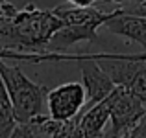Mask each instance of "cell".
I'll list each match as a JSON object with an SVG mask.
<instances>
[{
    "label": "cell",
    "instance_id": "cell-11",
    "mask_svg": "<svg viewBox=\"0 0 146 138\" xmlns=\"http://www.w3.org/2000/svg\"><path fill=\"white\" fill-rule=\"evenodd\" d=\"M118 57L122 59H129V61H144L146 63V52H139V53H120V52H115Z\"/></svg>",
    "mask_w": 146,
    "mask_h": 138
},
{
    "label": "cell",
    "instance_id": "cell-16",
    "mask_svg": "<svg viewBox=\"0 0 146 138\" xmlns=\"http://www.w3.org/2000/svg\"><path fill=\"white\" fill-rule=\"evenodd\" d=\"M122 138H141V136L137 135L135 131H131V133H129V135H126V136H122Z\"/></svg>",
    "mask_w": 146,
    "mask_h": 138
},
{
    "label": "cell",
    "instance_id": "cell-14",
    "mask_svg": "<svg viewBox=\"0 0 146 138\" xmlns=\"http://www.w3.org/2000/svg\"><path fill=\"white\" fill-rule=\"evenodd\" d=\"M67 2L74 7H89V6H94L96 0H67Z\"/></svg>",
    "mask_w": 146,
    "mask_h": 138
},
{
    "label": "cell",
    "instance_id": "cell-1",
    "mask_svg": "<svg viewBox=\"0 0 146 138\" xmlns=\"http://www.w3.org/2000/svg\"><path fill=\"white\" fill-rule=\"evenodd\" d=\"M61 18L54 9H41L35 4L15 7L0 6V53H43L48 50L54 33L61 28Z\"/></svg>",
    "mask_w": 146,
    "mask_h": 138
},
{
    "label": "cell",
    "instance_id": "cell-15",
    "mask_svg": "<svg viewBox=\"0 0 146 138\" xmlns=\"http://www.w3.org/2000/svg\"><path fill=\"white\" fill-rule=\"evenodd\" d=\"M122 11H126V13H135V15H143L146 17V7H120Z\"/></svg>",
    "mask_w": 146,
    "mask_h": 138
},
{
    "label": "cell",
    "instance_id": "cell-9",
    "mask_svg": "<svg viewBox=\"0 0 146 138\" xmlns=\"http://www.w3.org/2000/svg\"><path fill=\"white\" fill-rule=\"evenodd\" d=\"M17 127V118L11 105L9 94L6 90L2 78H0V138H9L13 129Z\"/></svg>",
    "mask_w": 146,
    "mask_h": 138
},
{
    "label": "cell",
    "instance_id": "cell-3",
    "mask_svg": "<svg viewBox=\"0 0 146 138\" xmlns=\"http://www.w3.org/2000/svg\"><path fill=\"white\" fill-rule=\"evenodd\" d=\"M0 78L9 94L11 105L15 110L17 124H28L44 114L48 89L33 83L21 66L7 64L6 59L0 57Z\"/></svg>",
    "mask_w": 146,
    "mask_h": 138
},
{
    "label": "cell",
    "instance_id": "cell-17",
    "mask_svg": "<svg viewBox=\"0 0 146 138\" xmlns=\"http://www.w3.org/2000/svg\"><path fill=\"white\" fill-rule=\"evenodd\" d=\"M109 2H115V4H122L124 0H109Z\"/></svg>",
    "mask_w": 146,
    "mask_h": 138
},
{
    "label": "cell",
    "instance_id": "cell-18",
    "mask_svg": "<svg viewBox=\"0 0 146 138\" xmlns=\"http://www.w3.org/2000/svg\"><path fill=\"white\" fill-rule=\"evenodd\" d=\"M107 135H109V133H107ZM109 138H111V136H109Z\"/></svg>",
    "mask_w": 146,
    "mask_h": 138
},
{
    "label": "cell",
    "instance_id": "cell-10",
    "mask_svg": "<svg viewBox=\"0 0 146 138\" xmlns=\"http://www.w3.org/2000/svg\"><path fill=\"white\" fill-rule=\"evenodd\" d=\"M9 138H44L37 122H28V124H17Z\"/></svg>",
    "mask_w": 146,
    "mask_h": 138
},
{
    "label": "cell",
    "instance_id": "cell-7",
    "mask_svg": "<svg viewBox=\"0 0 146 138\" xmlns=\"http://www.w3.org/2000/svg\"><path fill=\"white\" fill-rule=\"evenodd\" d=\"M104 28L113 35L137 43L146 52V17H143V15L126 13L120 7H117L115 17H111L104 24Z\"/></svg>",
    "mask_w": 146,
    "mask_h": 138
},
{
    "label": "cell",
    "instance_id": "cell-13",
    "mask_svg": "<svg viewBox=\"0 0 146 138\" xmlns=\"http://www.w3.org/2000/svg\"><path fill=\"white\" fill-rule=\"evenodd\" d=\"M133 131H135V133H137V135H139L141 138H146V112H144V116L141 118L139 125H137V127L133 129Z\"/></svg>",
    "mask_w": 146,
    "mask_h": 138
},
{
    "label": "cell",
    "instance_id": "cell-12",
    "mask_svg": "<svg viewBox=\"0 0 146 138\" xmlns=\"http://www.w3.org/2000/svg\"><path fill=\"white\" fill-rule=\"evenodd\" d=\"M118 7H146V0H124Z\"/></svg>",
    "mask_w": 146,
    "mask_h": 138
},
{
    "label": "cell",
    "instance_id": "cell-4",
    "mask_svg": "<svg viewBox=\"0 0 146 138\" xmlns=\"http://www.w3.org/2000/svg\"><path fill=\"white\" fill-rule=\"evenodd\" d=\"M78 57L94 59L100 63V66L107 72L115 85H120L128 89L131 94L146 105V63L144 61H129L118 57L115 52H100V53H76Z\"/></svg>",
    "mask_w": 146,
    "mask_h": 138
},
{
    "label": "cell",
    "instance_id": "cell-5",
    "mask_svg": "<svg viewBox=\"0 0 146 138\" xmlns=\"http://www.w3.org/2000/svg\"><path fill=\"white\" fill-rule=\"evenodd\" d=\"M109 107V133L111 138H122L133 131L139 125L141 118L146 112V105L131 94L128 89L120 85H115L111 94L106 98Z\"/></svg>",
    "mask_w": 146,
    "mask_h": 138
},
{
    "label": "cell",
    "instance_id": "cell-2",
    "mask_svg": "<svg viewBox=\"0 0 146 138\" xmlns=\"http://www.w3.org/2000/svg\"><path fill=\"white\" fill-rule=\"evenodd\" d=\"M61 18V28L54 33L46 52H67L78 43H98V28L104 26L115 11H106L98 7H54Z\"/></svg>",
    "mask_w": 146,
    "mask_h": 138
},
{
    "label": "cell",
    "instance_id": "cell-6",
    "mask_svg": "<svg viewBox=\"0 0 146 138\" xmlns=\"http://www.w3.org/2000/svg\"><path fill=\"white\" fill-rule=\"evenodd\" d=\"M87 103V94L83 83L68 81L61 83L56 89L48 90L46 96V112L56 122L74 120Z\"/></svg>",
    "mask_w": 146,
    "mask_h": 138
},
{
    "label": "cell",
    "instance_id": "cell-8",
    "mask_svg": "<svg viewBox=\"0 0 146 138\" xmlns=\"http://www.w3.org/2000/svg\"><path fill=\"white\" fill-rule=\"evenodd\" d=\"M78 129L82 138H100L107 133V124H109V107L106 99L89 107L82 109V112L76 116Z\"/></svg>",
    "mask_w": 146,
    "mask_h": 138
}]
</instances>
